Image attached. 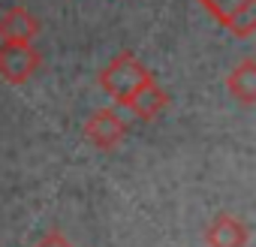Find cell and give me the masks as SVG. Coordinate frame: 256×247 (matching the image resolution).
Masks as SVG:
<instances>
[{
    "mask_svg": "<svg viewBox=\"0 0 256 247\" xmlns=\"http://www.w3.org/2000/svg\"><path fill=\"white\" fill-rule=\"evenodd\" d=\"M226 90L244 108L256 102V60L253 58H244L238 66H232V72L226 76Z\"/></svg>",
    "mask_w": 256,
    "mask_h": 247,
    "instance_id": "52a82bcc",
    "label": "cell"
},
{
    "mask_svg": "<svg viewBox=\"0 0 256 247\" xmlns=\"http://www.w3.org/2000/svg\"><path fill=\"white\" fill-rule=\"evenodd\" d=\"M36 36H40V22L30 16L28 6H12L0 16V42L30 46Z\"/></svg>",
    "mask_w": 256,
    "mask_h": 247,
    "instance_id": "8992f818",
    "label": "cell"
},
{
    "mask_svg": "<svg viewBox=\"0 0 256 247\" xmlns=\"http://www.w3.org/2000/svg\"><path fill=\"white\" fill-rule=\"evenodd\" d=\"M84 139L100 151H114L126 139V120L114 108H100L84 124Z\"/></svg>",
    "mask_w": 256,
    "mask_h": 247,
    "instance_id": "3957f363",
    "label": "cell"
},
{
    "mask_svg": "<svg viewBox=\"0 0 256 247\" xmlns=\"http://www.w3.org/2000/svg\"><path fill=\"white\" fill-rule=\"evenodd\" d=\"M199 4L232 36H238V40L253 36V30H256V0H199Z\"/></svg>",
    "mask_w": 256,
    "mask_h": 247,
    "instance_id": "7a4b0ae2",
    "label": "cell"
},
{
    "mask_svg": "<svg viewBox=\"0 0 256 247\" xmlns=\"http://www.w3.org/2000/svg\"><path fill=\"white\" fill-rule=\"evenodd\" d=\"M34 247H76V244H72V241H70V238H66L64 232L52 229V232H48V235H46V238H42L40 244H34Z\"/></svg>",
    "mask_w": 256,
    "mask_h": 247,
    "instance_id": "9c48e42d",
    "label": "cell"
},
{
    "mask_svg": "<svg viewBox=\"0 0 256 247\" xmlns=\"http://www.w3.org/2000/svg\"><path fill=\"white\" fill-rule=\"evenodd\" d=\"M151 70L133 54V52H118L102 70H100V88L118 102V106H130L133 96L151 82Z\"/></svg>",
    "mask_w": 256,
    "mask_h": 247,
    "instance_id": "6da1fadb",
    "label": "cell"
},
{
    "mask_svg": "<svg viewBox=\"0 0 256 247\" xmlns=\"http://www.w3.org/2000/svg\"><path fill=\"white\" fill-rule=\"evenodd\" d=\"M40 70V52L22 42H0V76L10 84H24Z\"/></svg>",
    "mask_w": 256,
    "mask_h": 247,
    "instance_id": "277c9868",
    "label": "cell"
},
{
    "mask_svg": "<svg viewBox=\"0 0 256 247\" xmlns=\"http://www.w3.org/2000/svg\"><path fill=\"white\" fill-rule=\"evenodd\" d=\"M169 102H172V100H169V94H166L154 78H151V82H148L136 96H133V102L126 106V108H130L139 120H154V118H160V114L169 108Z\"/></svg>",
    "mask_w": 256,
    "mask_h": 247,
    "instance_id": "ba28073f",
    "label": "cell"
},
{
    "mask_svg": "<svg viewBox=\"0 0 256 247\" xmlns=\"http://www.w3.org/2000/svg\"><path fill=\"white\" fill-rule=\"evenodd\" d=\"M247 241H250L247 223L229 211L214 214L211 223L205 226V244L208 247H247Z\"/></svg>",
    "mask_w": 256,
    "mask_h": 247,
    "instance_id": "5b68a950",
    "label": "cell"
}]
</instances>
